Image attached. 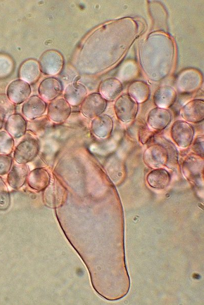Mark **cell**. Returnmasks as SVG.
Listing matches in <instances>:
<instances>
[{"mask_svg":"<svg viewBox=\"0 0 204 305\" xmlns=\"http://www.w3.org/2000/svg\"><path fill=\"white\" fill-rule=\"evenodd\" d=\"M114 109L117 119L127 123L132 121L136 118L138 105L129 95L123 94L115 101Z\"/></svg>","mask_w":204,"mask_h":305,"instance_id":"cell-1","label":"cell"},{"mask_svg":"<svg viewBox=\"0 0 204 305\" xmlns=\"http://www.w3.org/2000/svg\"><path fill=\"white\" fill-rule=\"evenodd\" d=\"M39 148V143L36 139L30 137L25 138L15 147L14 159L17 163L26 164L36 157Z\"/></svg>","mask_w":204,"mask_h":305,"instance_id":"cell-2","label":"cell"},{"mask_svg":"<svg viewBox=\"0 0 204 305\" xmlns=\"http://www.w3.org/2000/svg\"><path fill=\"white\" fill-rule=\"evenodd\" d=\"M170 133L172 139L179 147L186 148L192 142L194 131L192 126L187 122L177 120L173 123Z\"/></svg>","mask_w":204,"mask_h":305,"instance_id":"cell-3","label":"cell"},{"mask_svg":"<svg viewBox=\"0 0 204 305\" xmlns=\"http://www.w3.org/2000/svg\"><path fill=\"white\" fill-rule=\"evenodd\" d=\"M106 106V100L100 94L94 93L85 97L80 104V111L85 117L93 119L101 115Z\"/></svg>","mask_w":204,"mask_h":305,"instance_id":"cell-4","label":"cell"},{"mask_svg":"<svg viewBox=\"0 0 204 305\" xmlns=\"http://www.w3.org/2000/svg\"><path fill=\"white\" fill-rule=\"evenodd\" d=\"M143 160L147 166L152 169L160 168L167 164L169 160V154L162 145L152 144L144 151Z\"/></svg>","mask_w":204,"mask_h":305,"instance_id":"cell-5","label":"cell"},{"mask_svg":"<svg viewBox=\"0 0 204 305\" xmlns=\"http://www.w3.org/2000/svg\"><path fill=\"white\" fill-rule=\"evenodd\" d=\"M39 66L42 72L46 75L58 74L63 65V58L61 54L55 50H48L41 56Z\"/></svg>","mask_w":204,"mask_h":305,"instance_id":"cell-6","label":"cell"},{"mask_svg":"<svg viewBox=\"0 0 204 305\" xmlns=\"http://www.w3.org/2000/svg\"><path fill=\"white\" fill-rule=\"evenodd\" d=\"M66 196V191L64 186L59 180L54 178L44 189V202L50 207H58L64 202Z\"/></svg>","mask_w":204,"mask_h":305,"instance_id":"cell-7","label":"cell"},{"mask_svg":"<svg viewBox=\"0 0 204 305\" xmlns=\"http://www.w3.org/2000/svg\"><path fill=\"white\" fill-rule=\"evenodd\" d=\"M71 112V106L63 98H57L53 100L48 107V118L57 124L65 122Z\"/></svg>","mask_w":204,"mask_h":305,"instance_id":"cell-8","label":"cell"},{"mask_svg":"<svg viewBox=\"0 0 204 305\" xmlns=\"http://www.w3.org/2000/svg\"><path fill=\"white\" fill-rule=\"evenodd\" d=\"M47 108V103L41 97L33 95L29 97L23 103L22 112L28 120H33L42 117Z\"/></svg>","mask_w":204,"mask_h":305,"instance_id":"cell-9","label":"cell"},{"mask_svg":"<svg viewBox=\"0 0 204 305\" xmlns=\"http://www.w3.org/2000/svg\"><path fill=\"white\" fill-rule=\"evenodd\" d=\"M31 88L29 84L21 79L12 81L7 89L8 97L16 104L24 102L29 98Z\"/></svg>","mask_w":204,"mask_h":305,"instance_id":"cell-10","label":"cell"},{"mask_svg":"<svg viewBox=\"0 0 204 305\" xmlns=\"http://www.w3.org/2000/svg\"><path fill=\"white\" fill-rule=\"evenodd\" d=\"M38 93L45 101H51L58 98L63 91L61 82L54 78L44 79L38 87Z\"/></svg>","mask_w":204,"mask_h":305,"instance_id":"cell-11","label":"cell"},{"mask_svg":"<svg viewBox=\"0 0 204 305\" xmlns=\"http://www.w3.org/2000/svg\"><path fill=\"white\" fill-rule=\"evenodd\" d=\"M181 116L186 122L198 123L204 119V102L201 99H193L182 108Z\"/></svg>","mask_w":204,"mask_h":305,"instance_id":"cell-12","label":"cell"},{"mask_svg":"<svg viewBox=\"0 0 204 305\" xmlns=\"http://www.w3.org/2000/svg\"><path fill=\"white\" fill-rule=\"evenodd\" d=\"M113 126L111 118L106 114L100 115L93 119L91 123L92 133L99 138L108 137L112 131Z\"/></svg>","mask_w":204,"mask_h":305,"instance_id":"cell-13","label":"cell"},{"mask_svg":"<svg viewBox=\"0 0 204 305\" xmlns=\"http://www.w3.org/2000/svg\"><path fill=\"white\" fill-rule=\"evenodd\" d=\"M171 115L170 111L165 108L155 107L151 109L147 116V123L154 130H161L170 123Z\"/></svg>","mask_w":204,"mask_h":305,"instance_id":"cell-14","label":"cell"},{"mask_svg":"<svg viewBox=\"0 0 204 305\" xmlns=\"http://www.w3.org/2000/svg\"><path fill=\"white\" fill-rule=\"evenodd\" d=\"M28 174L29 169L26 164H15L8 173L7 182L13 188L18 189L24 185Z\"/></svg>","mask_w":204,"mask_h":305,"instance_id":"cell-15","label":"cell"},{"mask_svg":"<svg viewBox=\"0 0 204 305\" xmlns=\"http://www.w3.org/2000/svg\"><path fill=\"white\" fill-rule=\"evenodd\" d=\"M5 129L13 138H19L23 136L26 132L27 121L20 114H12L6 121Z\"/></svg>","mask_w":204,"mask_h":305,"instance_id":"cell-16","label":"cell"},{"mask_svg":"<svg viewBox=\"0 0 204 305\" xmlns=\"http://www.w3.org/2000/svg\"><path fill=\"white\" fill-rule=\"evenodd\" d=\"M27 181L31 188L39 192L47 187L51 181V176L46 169L38 168L29 173Z\"/></svg>","mask_w":204,"mask_h":305,"instance_id":"cell-17","label":"cell"},{"mask_svg":"<svg viewBox=\"0 0 204 305\" xmlns=\"http://www.w3.org/2000/svg\"><path fill=\"white\" fill-rule=\"evenodd\" d=\"M87 93V90L84 85L73 83L66 87L64 93V98L70 106H77L81 103Z\"/></svg>","mask_w":204,"mask_h":305,"instance_id":"cell-18","label":"cell"},{"mask_svg":"<svg viewBox=\"0 0 204 305\" xmlns=\"http://www.w3.org/2000/svg\"><path fill=\"white\" fill-rule=\"evenodd\" d=\"M176 97V92L174 88L163 86L155 91L153 99L154 103L158 107L166 109L174 103Z\"/></svg>","mask_w":204,"mask_h":305,"instance_id":"cell-19","label":"cell"},{"mask_svg":"<svg viewBox=\"0 0 204 305\" xmlns=\"http://www.w3.org/2000/svg\"><path fill=\"white\" fill-rule=\"evenodd\" d=\"M203 162L198 156L188 157L183 163V172L186 178L194 180L199 177L203 170Z\"/></svg>","mask_w":204,"mask_h":305,"instance_id":"cell-20","label":"cell"},{"mask_svg":"<svg viewBox=\"0 0 204 305\" xmlns=\"http://www.w3.org/2000/svg\"><path fill=\"white\" fill-rule=\"evenodd\" d=\"M40 69L38 62L33 59L25 61L19 69L20 79L28 84L35 83L40 75Z\"/></svg>","mask_w":204,"mask_h":305,"instance_id":"cell-21","label":"cell"},{"mask_svg":"<svg viewBox=\"0 0 204 305\" xmlns=\"http://www.w3.org/2000/svg\"><path fill=\"white\" fill-rule=\"evenodd\" d=\"M123 85L120 81L115 78H109L100 83L99 91L101 96L107 100H113L122 91Z\"/></svg>","mask_w":204,"mask_h":305,"instance_id":"cell-22","label":"cell"},{"mask_svg":"<svg viewBox=\"0 0 204 305\" xmlns=\"http://www.w3.org/2000/svg\"><path fill=\"white\" fill-rule=\"evenodd\" d=\"M171 176L165 169L157 168L150 171L146 177L147 183L151 187L161 189L167 186L170 182Z\"/></svg>","mask_w":204,"mask_h":305,"instance_id":"cell-23","label":"cell"},{"mask_svg":"<svg viewBox=\"0 0 204 305\" xmlns=\"http://www.w3.org/2000/svg\"><path fill=\"white\" fill-rule=\"evenodd\" d=\"M129 95L137 103H141L148 99L150 89L147 83L137 81L131 83L128 87Z\"/></svg>","mask_w":204,"mask_h":305,"instance_id":"cell-24","label":"cell"},{"mask_svg":"<svg viewBox=\"0 0 204 305\" xmlns=\"http://www.w3.org/2000/svg\"><path fill=\"white\" fill-rule=\"evenodd\" d=\"M14 146L13 137L6 131H0V154L9 155Z\"/></svg>","mask_w":204,"mask_h":305,"instance_id":"cell-25","label":"cell"},{"mask_svg":"<svg viewBox=\"0 0 204 305\" xmlns=\"http://www.w3.org/2000/svg\"><path fill=\"white\" fill-rule=\"evenodd\" d=\"M49 119L40 117L27 122V130L34 133H40L45 129Z\"/></svg>","mask_w":204,"mask_h":305,"instance_id":"cell-26","label":"cell"},{"mask_svg":"<svg viewBox=\"0 0 204 305\" xmlns=\"http://www.w3.org/2000/svg\"><path fill=\"white\" fill-rule=\"evenodd\" d=\"M10 203V198L8 187L0 176V210H6Z\"/></svg>","mask_w":204,"mask_h":305,"instance_id":"cell-27","label":"cell"},{"mask_svg":"<svg viewBox=\"0 0 204 305\" xmlns=\"http://www.w3.org/2000/svg\"><path fill=\"white\" fill-rule=\"evenodd\" d=\"M15 106L14 104L9 99L7 95L0 94V112L6 117L13 114Z\"/></svg>","mask_w":204,"mask_h":305,"instance_id":"cell-28","label":"cell"},{"mask_svg":"<svg viewBox=\"0 0 204 305\" xmlns=\"http://www.w3.org/2000/svg\"><path fill=\"white\" fill-rule=\"evenodd\" d=\"M13 163V158L9 155L0 154V175H5L9 172Z\"/></svg>","mask_w":204,"mask_h":305,"instance_id":"cell-29","label":"cell"},{"mask_svg":"<svg viewBox=\"0 0 204 305\" xmlns=\"http://www.w3.org/2000/svg\"><path fill=\"white\" fill-rule=\"evenodd\" d=\"M192 150L197 156L202 158L203 157V136H198L192 146Z\"/></svg>","mask_w":204,"mask_h":305,"instance_id":"cell-30","label":"cell"},{"mask_svg":"<svg viewBox=\"0 0 204 305\" xmlns=\"http://www.w3.org/2000/svg\"><path fill=\"white\" fill-rule=\"evenodd\" d=\"M5 118L6 116L3 113L0 112V130L3 127Z\"/></svg>","mask_w":204,"mask_h":305,"instance_id":"cell-31","label":"cell"}]
</instances>
